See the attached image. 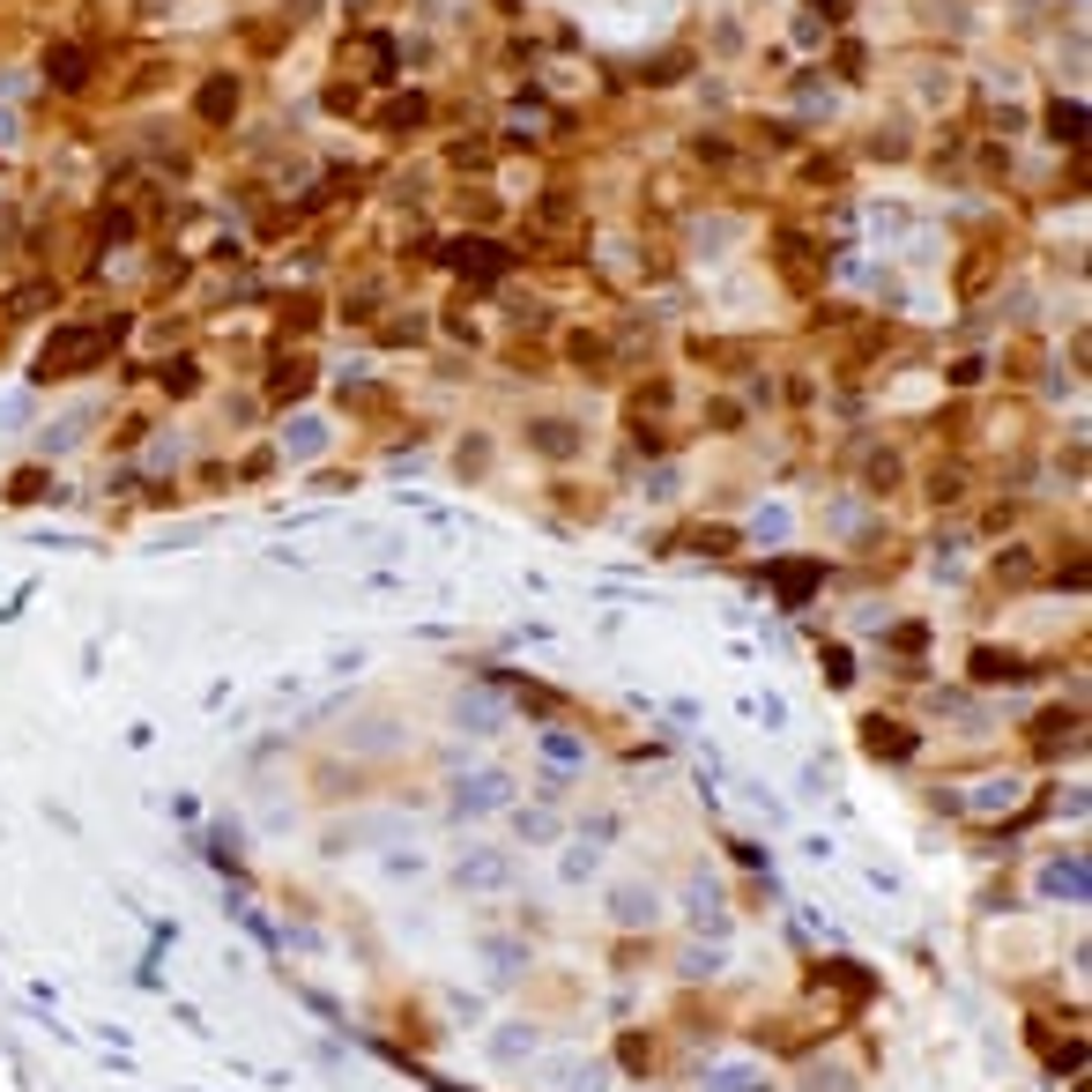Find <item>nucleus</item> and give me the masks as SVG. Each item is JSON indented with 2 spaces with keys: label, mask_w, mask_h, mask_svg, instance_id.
<instances>
[{
  "label": "nucleus",
  "mask_w": 1092,
  "mask_h": 1092,
  "mask_svg": "<svg viewBox=\"0 0 1092 1092\" xmlns=\"http://www.w3.org/2000/svg\"><path fill=\"white\" fill-rule=\"evenodd\" d=\"M82 67H90L82 45H60V52H52V82H60V90H82Z\"/></svg>",
  "instance_id": "nucleus-3"
},
{
  "label": "nucleus",
  "mask_w": 1092,
  "mask_h": 1092,
  "mask_svg": "<svg viewBox=\"0 0 1092 1092\" xmlns=\"http://www.w3.org/2000/svg\"><path fill=\"white\" fill-rule=\"evenodd\" d=\"M201 112H208V120H231V112H238V82H223V75H216V82L201 90Z\"/></svg>",
  "instance_id": "nucleus-4"
},
{
  "label": "nucleus",
  "mask_w": 1092,
  "mask_h": 1092,
  "mask_svg": "<svg viewBox=\"0 0 1092 1092\" xmlns=\"http://www.w3.org/2000/svg\"><path fill=\"white\" fill-rule=\"evenodd\" d=\"M877 759H907L915 751V736H907V721H870V736H862Z\"/></svg>",
  "instance_id": "nucleus-2"
},
{
  "label": "nucleus",
  "mask_w": 1092,
  "mask_h": 1092,
  "mask_svg": "<svg viewBox=\"0 0 1092 1092\" xmlns=\"http://www.w3.org/2000/svg\"><path fill=\"white\" fill-rule=\"evenodd\" d=\"M97 349H105V334H97V327H60V334L37 349V379H75V372H90V364H97Z\"/></svg>",
  "instance_id": "nucleus-1"
}]
</instances>
